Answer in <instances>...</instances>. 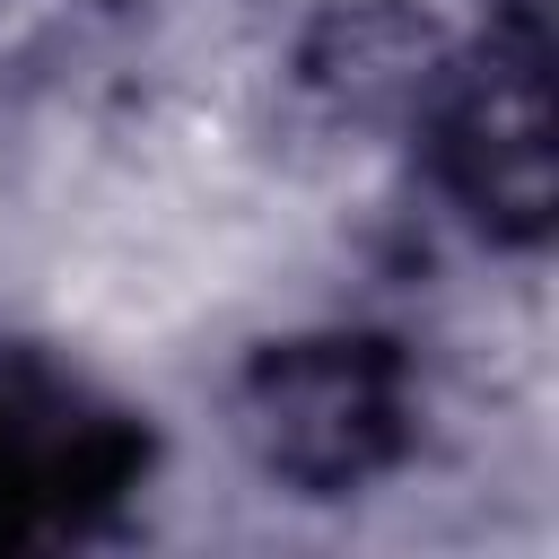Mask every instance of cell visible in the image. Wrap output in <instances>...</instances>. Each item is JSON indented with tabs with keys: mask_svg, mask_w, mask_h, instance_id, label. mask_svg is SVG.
<instances>
[{
	"mask_svg": "<svg viewBox=\"0 0 559 559\" xmlns=\"http://www.w3.org/2000/svg\"><path fill=\"white\" fill-rule=\"evenodd\" d=\"M428 166L472 236L533 253L559 227V122H550V26L507 0L463 52L428 70Z\"/></svg>",
	"mask_w": 559,
	"mask_h": 559,
	"instance_id": "1",
	"label": "cell"
},
{
	"mask_svg": "<svg viewBox=\"0 0 559 559\" xmlns=\"http://www.w3.org/2000/svg\"><path fill=\"white\" fill-rule=\"evenodd\" d=\"M411 358L376 332L271 341L236 384L245 454L297 498H358L411 454Z\"/></svg>",
	"mask_w": 559,
	"mask_h": 559,
	"instance_id": "2",
	"label": "cell"
},
{
	"mask_svg": "<svg viewBox=\"0 0 559 559\" xmlns=\"http://www.w3.org/2000/svg\"><path fill=\"white\" fill-rule=\"evenodd\" d=\"M148 437L44 367H0V542L87 524L131 489Z\"/></svg>",
	"mask_w": 559,
	"mask_h": 559,
	"instance_id": "3",
	"label": "cell"
}]
</instances>
